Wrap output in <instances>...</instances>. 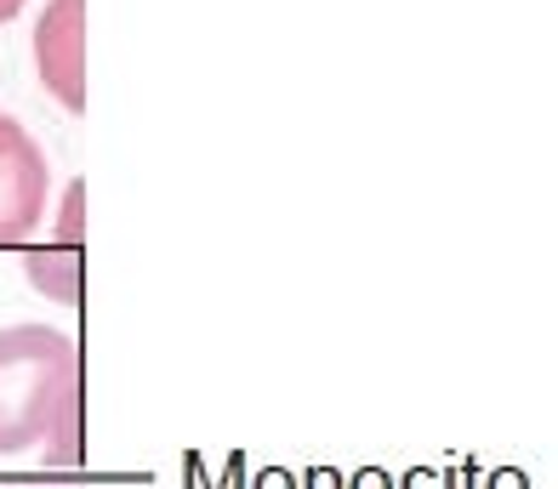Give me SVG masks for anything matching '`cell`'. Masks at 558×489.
<instances>
[{
  "label": "cell",
  "instance_id": "1",
  "mask_svg": "<svg viewBox=\"0 0 558 489\" xmlns=\"http://www.w3.org/2000/svg\"><path fill=\"white\" fill-rule=\"evenodd\" d=\"M40 444L52 467L81 455V347L52 325L0 330V461Z\"/></svg>",
  "mask_w": 558,
  "mask_h": 489
},
{
  "label": "cell",
  "instance_id": "2",
  "mask_svg": "<svg viewBox=\"0 0 558 489\" xmlns=\"http://www.w3.org/2000/svg\"><path fill=\"white\" fill-rule=\"evenodd\" d=\"M46 217V154L29 125L0 114V250L29 245Z\"/></svg>",
  "mask_w": 558,
  "mask_h": 489
},
{
  "label": "cell",
  "instance_id": "3",
  "mask_svg": "<svg viewBox=\"0 0 558 489\" xmlns=\"http://www.w3.org/2000/svg\"><path fill=\"white\" fill-rule=\"evenodd\" d=\"M40 81L63 109H86V0H52L35 29Z\"/></svg>",
  "mask_w": 558,
  "mask_h": 489
},
{
  "label": "cell",
  "instance_id": "4",
  "mask_svg": "<svg viewBox=\"0 0 558 489\" xmlns=\"http://www.w3.org/2000/svg\"><path fill=\"white\" fill-rule=\"evenodd\" d=\"M17 12H23V0H0V23H12Z\"/></svg>",
  "mask_w": 558,
  "mask_h": 489
}]
</instances>
